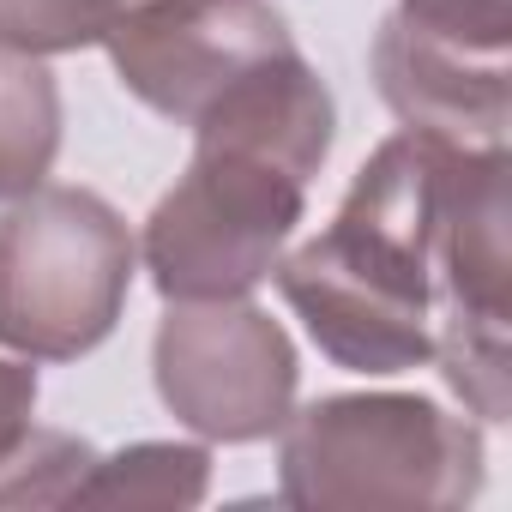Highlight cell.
<instances>
[{
	"label": "cell",
	"instance_id": "cell-13",
	"mask_svg": "<svg viewBox=\"0 0 512 512\" xmlns=\"http://www.w3.org/2000/svg\"><path fill=\"white\" fill-rule=\"evenodd\" d=\"M392 19L464 49H494V55L512 49V0H398Z\"/></svg>",
	"mask_w": 512,
	"mask_h": 512
},
{
	"label": "cell",
	"instance_id": "cell-6",
	"mask_svg": "<svg viewBox=\"0 0 512 512\" xmlns=\"http://www.w3.org/2000/svg\"><path fill=\"white\" fill-rule=\"evenodd\" d=\"M290 19L272 0H163L121 19L97 49H109L115 79L175 127L229 91L247 67L290 49Z\"/></svg>",
	"mask_w": 512,
	"mask_h": 512
},
{
	"label": "cell",
	"instance_id": "cell-3",
	"mask_svg": "<svg viewBox=\"0 0 512 512\" xmlns=\"http://www.w3.org/2000/svg\"><path fill=\"white\" fill-rule=\"evenodd\" d=\"M482 494V428L422 392H332L278 428V500L452 512Z\"/></svg>",
	"mask_w": 512,
	"mask_h": 512
},
{
	"label": "cell",
	"instance_id": "cell-10",
	"mask_svg": "<svg viewBox=\"0 0 512 512\" xmlns=\"http://www.w3.org/2000/svg\"><path fill=\"white\" fill-rule=\"evenodd\" d=\"M211 482V452L187 440H139L97 458L73 506H199Z\"/></svg>",
	"mask_w": 512,
	"mask_h": 512
},
{
	"label": "cell",
	"instance_id": "cell-5",
	"mask_svg": "<svg viewBox=\"0 0 512 512\" xmlns=\"http://www.w3.org/2000/svg\"><path fill=\"white\" fill-rule=\"evenodd\" d=\"M151 380L163 410L199 440L253 446L290 422L302 362L290 332L247 296L169 302L151 338Z\"/></svg>",
	"mask_w": 512,
	"mask_h": 512
},
{
	"label": "cell",
	"instance_id": "cell-12",
	"mask_svg": "<svg viewBox=\"0 0 512 512\" xmlns=\"http://www.w3.org/2000/svg\"><path fill=\"white\" fill-rule=\"evenodd\" d=\"M91 464H97V452L85 440L55 434V428H31L0 458V506H73Z\"/></svg>",
	"mask_w": 512,
	"mask_h": 512
},
{
	"label": "cell",
	"instance_id": "cell-1",
	"mask_svg": "<svg viewBox=\"0 0 512 512\" xmlns=\"http://www.w3.org/2000/svg\"><path fill=\"white\" fill-rule=\"evenodd\" d=\"M193 157L145 217L139 260L163 302L253 296L284 260L332 157L338 103L290 43L193 115Z\"/></svg>",
	"mask_w": 512,
	"mask_h": 512
},
{
	"label": "cell",
	"instance_id": "cell-14",
	"mask_svg": "<svg viewBox=\"0 0 512 512\" xmlns=\"http://www.w3.org/2000/svg\"><path fill=\"white\" fill-rule=\"evenodd\" d=\"M37 368L25 356H0V458H7L31 428H37Z\"/></svg>",
	"mask_w": 512,
	"mask_h": 512
},
{
	"label": "cell",
	"instance_id": "cell-9",
	"mask_svg": "<svg viewBox=\"0 0 512 512\" xmlns=\"http://www.w3.org/2000/svg\"><path fill=\"white\" fill-rule=\"evenodd\" d=\"M61 151V85L43 55L0 37V199L49 181Z\"/></svg>",
	"mask_w": 512,
	"mask_h": 512
},
{
	"label": "cell",
	"instance_id": "cell-4",
	"mask_svg": "<svg viewBox=\"0 0 512 512\" xmlns=\"http://www.w3.org/2000/svg\"><path fill=\"white\" fill-rule=\"evenodd\" d=\"M139 241L91 193L43 181L0 211V344L25 362L91 356L127 308Z\"/></svg>",
	"mask_w": 512,
	"mask_h": 512
},
{
	"label": "cell",
	"instance_id": "cell-8",
	"mask_svg": "<svg viewBox=\"0 0 512 512\" xmlns=\"http://www.w3.org/2000/svg\"><path fill=\"white\" fill-rule=\"evenodd\" d=\"M374 85L404 133L440 139L452 151H506V97L512 61L494 49H464L446 37H422L386 13L374 37Z\"/></svg>",
	"mask_w": 512,
	"mask_h": 512
},
{
	"label": "cell",
	"instance_id": "cell-11",
	"mask_svg": "<svg viewBox=\"0 0 512 512\" xmlns=\"http://www.w3.org/2000/svg\"><path fill=\"white\" fill-rule=\"evenodd\" d=\"M163 7V0H0V37L31 55L97 49L121 19Z\"/></svg>",
	"mask_w": 512,
	"mask_h": 512
},
{
	"label": "cell",
	"instance_id": "cell-7",
	"mask_svg": "<svg viewBox=\"0 0 512 512\" xmlns=\"http://www.w3.org/2000/svg\"><path fill=\"white\" fill-rule=\"evenodd\" d=\"M506 157H482L446 223L434 368L482 422H506Z\"/></svg>",
	"mask_w": 512,
	"mask_h": 512
},
{
	"label": "cell",
	"instance_id": "cell-2",
	"mask_svg": "<svg viewBox=\"0 0 512 512\" xmlns=\"http://www.w3.org/2000/svg\"><path fill=\"white\" fill-rule=\"evenodd\" d=\"M476 163V151L398 127L356 169L338 217L278 260L272 278L332 368L386 380L434 362L446 223Z\"/></svg>",
	"mask_w": 512,
	"mask_h": 512
}]
</instances>
